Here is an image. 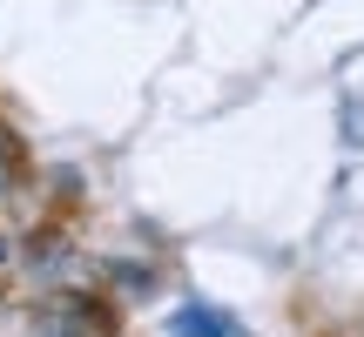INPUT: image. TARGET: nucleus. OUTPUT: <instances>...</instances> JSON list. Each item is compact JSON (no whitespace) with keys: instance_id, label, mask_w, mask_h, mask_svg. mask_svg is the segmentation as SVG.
<instances>
[]
</instances>
